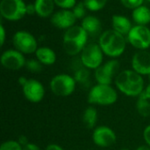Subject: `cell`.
Returning <instances> with one entry per match:
<instances>
[{"mask_svg":"<svg viewBox=\"0 0 150 150\" xmlns=\"http://www.w3.org/2000/svg\"><path fill=\"white\" fill-rule=\"evenodd\" d=\"M116 88L127 96L139 97L144 91V80L132 69L121 71L114 80Z\"/></svg>","mask_w":150,"mask_h":150,"instance_id":"obj_1","label":"cell"},{"mask_svg":"<svg viewBox=\"0 0 150 150\" xmlns=\"http://www.w3.org/2000/svg\"><path fill=\"white\" fill-rule=\"evenodd\" d=\"M98 45L105 55L116 58L121 56L127 46V40L124 35L113 29H109L101 34Z\"/></svg>","mask_w":150,"mask_h":150,"instance_id":"obj_2","label":"cell"},{"mask_svg":"<svg viewBox=\"0 0 150 150\" xmlns=\"http://www.w3.org/2000/svg\"><path fill=\"white\" fill-rule=\"evenodd\" d=\"M88 34L81 26H73L63 35V49L69 56L81 54L87 45Z\"/></svg>","mask_w":150,"mask_h":150,"instance_id":"obj_3","label":"cell"},{"mask_svg":"<svg viewBox=\"0 0 150 150\" xmlns=\"http://www.w3.org/2000/svg\"><path fill=\"white\" fill-rule=\"evenodd\" d=\"M87 100L92 106L112 105L118 100V92L111 85L97 84L90 89Z\"/></svg>","mask_w":150,"mask_h":150,"instance_id":"obj_4","label":"cell"},{"mask_svg":"<svg viewBox=\"0 0 150 150\" xmlns=\"http://www.w3.org/2000/svg\"><path fill=\"white\" fill-rule=\"evenodd\" d=\"M76 81L74 76L66 73L54 75L49 83L52 93L57 96L66 97L71 95L76 88Z\"/></svg>","mask_w":150,"mask_h":150,"instance_id":"obj_5","label":"cell"},{"mask_svg":"<svg viewBox=\"0 0 150 150\" xmlns=\"http://www.w3.org/2000/svg\"><path fill=\"white\" fill-rule=\"evenodd\" d=\"M104 52L97 43H90L85 46L80 55L83 66L89 70H96L103 65Z\"/></svg>","mask_w":150,"mask_h":150,"instance_id":"obj_6","label":"cell"},{"mask_svg":"<svg viewBox=\"0 0 150 150\" xmlns=\"http://www.w3.org/2000/svg\"><path fill=\"white\" fill-rule=\"evenodd\" d=\"M120 64L116 59H111L98 69L94 71V78L98 84L102 85H112V80H115L117 75L120 73Z\"/></svg>","mask_w":150,"mask_h":150,"instance_id":"obj_7","label":"cell"},{"mask_svg":"<svg viewBox=\"0 0 150 150\" xmlns=\"http://www.w3.org/2000/svg\"><path fill=\"white\" fill-rule=\"evenodd\" d=\"M0 12L5 19L16 21L26 14V4L23 0H2Z\"/></svg>","mask_w":150,"mask_h":150,"instance_id":"obj_8","label":"cell"},{"mask_svg":"<svg viewBox=\"0 0 150 150\" xmlns=\"http://www.w3.org/2000/svg\"><path fill=\"white\" fill-rule=\"evenodd\" d=\"M12 43L15 50L23 54H33L38 50L35 37L27 31H18L12 37Z\"/></svg>","mask_w":150,"mask_h":150,"instance_id":"obj_9","label":"cell"},{"mask_svg":"<svg viewBox=\"0 0 150 150\" xmlns=\"http://www.w3.org/2000/svg\"><path fill=\"white\" fill-rule=\"evenodd\" d=\"M128 42L140 50L150 47V29L146 26H134L127 36Z\"/></svg>","mask_w":150,"mask_h":150,"instance_id":"obj_10","label":"cell"},{"mask_svg":"<svg viewBox=\"0 0 150 150\" xmlns=\"http://www.w3.org/2000/svg\"><path fill=\"white\" fill-rule=\"evenodd\" d=\"M92 141L99 148H109L115 144L117 136L115 132L109 126H99L93 130Z\"/></svg>","mask_w":150,"mask_h":150,"instance_id":"obj_11","label":"cell"},{"mask_svg":"<svg viewBox=\"0 0 150 150\" xmlns=\"http://www.w3.org/2000/svg\"><path fill=\"white\" fill-rule=\"evenodd\" d=\"M21 88L24 96L30 103H38L41 102L45 96V88L43 84L35 79H28Z\"/></svg>","mask_w":150,"mask_h":150,"instance_id":"obj_12","label":"cell"},{"mask_svg":"<svg viewBox=\"0 0 150 150\" xmlns=\"http://www.w3.org/2000/svg\"><path fill=\"white\" fill-rule=\"evenodd\" d=\"M1 65L7 70L18 71L25 65V58L23 53L17 50H7L1 55Z\"/></svg>","mask_w":150,"mask_h":150,"instance_id":"obj_13","label":"cell"},{"mask_svg":"<svg viewBox=\"0 0 150 150\" xmlns=\"http://www.w3.org/2000/svg\"><path fill=\"white\" fill-rule=\"evenodd\" d=\"M132 70L140 75L150 74V52L147 50H139L132 57Z\"/></svg>","mask_w":150,"mask_h":150,"instance_id":"obj_14","label":"cell"},{"mask_svg":"<svg viewBox=\"0 0 150 150\" xmlns=\"http://www.w3.org/2000/svg\"><path fill=\"white\" fill-rule=\"evenodd\" d=\"M76 19L73 11L69 10H61L51 17V23L57 28L69 29L74 26Z\"/></svg>","mask_w":150,"mask_h":150,"instance_id":"obj_15","label":"cell"},{"mask_svg":"<svg viewBox=\"0 0 150 150\" xmlns=\"http://www.w3.org/2000/svg\"><path fill=\"white\" fill-rule=\"evenodd\" d=\"M112 27L113 30L121 34L124 36H127L131 29L133 28L131 21L125 16L113 15L112 16Z\"/></svg>","mask_w":150,"mask_h":150,"instance_id":"obj_16","label":"cell"},{"mask_svg":"<svg viewBox=\"0 0 150 150\" xmlns=\"http://www.w3.org/2000/svg\"><path fill=\"white\" fill-rule=\"evenodd\" d=\"M81 27L85 30L88 35L95 36L101 31V22L95 16H87L83 19Z\"/></svg>","mask_w":150,"mask_h":150,"instance_id":"obj_17","label":"cell"},{"mask_svg":"<svg viewBox=\"0 0 150 150\" xmlns=\"http://www.w3.org/2000/svg\"><path fill=\"white\" fill-rule=\"evenodd\" d=\"M36 59L44 65H52L56 61L55 52L48 47H40L35 52Z\"/></svg>","mask_w":150,"mask_h":150,"instance_id":"obj_18","label":"cell"},{"mask_svg":"<svg viewBox=\"0 0 150 150\" xmlns=\"http://www.w3.org/2000/svg\"><path fill=\"white\" fill-rule=\"evenodd\" d=\"M98 119V113L95 107L92 105L87 107L83 113L82 121L87 129H95L97 126V122Z\"/></svg>","mask_w":150,"mask_h":150,"instance_id":"obj_19","label":"cell"},{"mask_svg":"<svg viewBox=\"0 0 150 150\" xmlns=\"http://www.w3.org/2000/svg\"><path fill=\"white\" fill-rule=\"evenodd\" d=\"M36 13L41 18L49 17L54 11V0H35L34 3Z\"/></svg>","mask_w":150,"mask_h":150,"instance_id":"obj_20","label":"cell"},{"mask_svg":"<svg viewBox=\"0 0 150 150\" xmlns=\"http://www.w3.org/2000/svg\"><path fill=\"white\" fill-rule=\"evenodd\" d=\"M134 21L140 26H146L150 22V10L144 5L134 9L132 14Z\"/></svg>","mask_w":150,"mask_h":150,"instance_id":"obj_21","label":"cell"},{"mask_svg":"<svg viewBox=\"0 0 150 150\" xmlns=\"http://www.w3.org/2000/svg\"><path fill=\"white\" fill-rule=\"evenodd\" d=\"M136 109L140 116L143 118H147L150 116V102L145 96L144 93H142L138 97V100L136 103Z\"/></svg>","mask_w":150,"mask_h":150,"instance_id":"obj_22","label":"cell"},{"mask_svg":"<svg viewBox=\"0 0 150 150\" xmlns=\"http://www.w3.org/2000/svg\"><path fill=\"white\" fill-rule=\"evenodd\" d=\"M90 70L85 68L84 66L83 67H79L77 70H76L75 74H74V78L76 81V83H79L81 85H89L90 83Z\"/></svg>","mask_w":150,"mask_h":150,"instance_id":"obj_23","label":"cell"},{"mask_svg":"<svg viewBox=\"0 0 150 150\" xmlns=\"http://www.w3.org/2000/svg\"><path fill=\"white\" fill-rule=\"evenodd\" d=\"M107 0H84L83 4L85 7L92 11L101 10L105 6Z\"/></svg>","mask_w":150,"mask_h":150,"instance_id":"obj_24","label":"cell"},{"mask_svg":"<svg viewBox=\"0 0 150 150\" xmlns=\"http://www.w3.org/2000/svg\"><path fill=\"white\" fill-rule=\"evenodd\" d=\"M43 65L37 59H28L25 62V67L33 73H40L43 69Z\"/></svg>","mask_w":150,"mask_h":150,"instance_id":"obj_25","label":"cell"},{"mask_svg":"<svg viewBox=\"0 0 150 150\" xmlns=\"http://www.w3.org/2000/svg\"><path fill=\"white\" fill-rule=\"evenodd\" d=\"M0 150H23V147L18 141L9 140L1 144Z\"/></svg>","mask_w":150,"mask_h":150,"instance_id":"obj_26","label":"cell"},{"mask_svg":"<svg viewBox=\"0 0 150 150\" xmlns=\"http://www.w3.org/2000/svg\"><path fill=\"white\" fill-rule=\"evenodd\" d=\"M54 2L57 6L62 8L63 10L73 8L76 4V0H54Z\"/></svg>","mask_w":150,"mask_h":150,"instance_id":"obj_27","label":"cell"},{"mask_svg":"<svg viewBox=\"0 0 150 150\" xmlns=\"http://www.w3.org/2000/svg\"><path fill=\"white\" fill-rule=\"evenodd\" d=\"M85 5L83 4V2H80L78 4H76V6L73 9V12L76 16V19H82L84 17L85 15Z\"/></svg>","mask_w":150,"mask_h":150,"instance_id":"obj_28","label":"cell"},{"mask_svg":"<svg viewBox=\"0 0 150 150\" xmlns=\"http://www.w3.org/2000/svg\"><path fill=\"white\" fill-rule=\"evenodd\" d=\"M122 4L128 9H136L139 6H142L144 0H120Z\"/></svg>","mask_w":150,"mask_h":150,"instance_id":"obj_29","label":"cell"},{"mask_svg":"<svg viewBox=\"0 0 150 150\" xmlns=\"http://www.w3.org/2000/svg\"><path fill=\"white\" fill-rule=\"evenodd\" d=\"M143 139L146 142V145L150 147V125L146 126L143 131Z\"/></svg>","mask_w":150,"mask_h":150,"instance_id":"obj_30","label":"cell"},{"mask_svg":"<svg viewBox=\"0 0 150 150\" xmlns=\"http://www.w3.org/2000/svg\"><path fill=\"white\" fill-rule=\"evenodd\" d=\"M23 150H41V149H40V148L38 145H36V144H34V143L28 142L26 145H25V146L23 147Z\"/></svg>","mask_w":150,"mask_h":150,"instance_id":"obj_31","label":"cell"},{"mask_svg":"<svg viewBox=\"0 0 150 150\" xmlns=\"http://www.w3.org/2000/svg\"><path fill=\"white\" fill-rule=\"evenodd\" d=\"M36 13V10H35V5L34 4H29L28 5H26V14H33Z\"/></svg>","mask_w":150,"mask_h":150,"instance_id":"obj_32","label":"cell"},{"mask_svg":"<svg viewBox=\"0 0 150 150\" xmlns=\"http://www.w3.org/2000/svg\"><path fill=\"white\" fill-rule=\"evenodd\" d=\"M0 34H1L0 44H1V46H3L4 43V41H5V30L4 28V26L3 25L0 26Z\"/></svg>","mask_w":150,"mask_h":150,"instance_id":"obj_33","label":"cell"},{"mask_svg":"<svg viewBox=\"0 0 150 150\" xmlns=\"http://www.w3.org/2000/svg\"><path fill=\"white\" fill-rule=\"evenodd\" d=\"M45 150H64L63 148H62L60 145H57V144H54V143H52V144H49L46 147Z\"/></svg>","mask_w":150,"mask_h":150,"instance_id":"obj_34","label":"cell"},{"mask_svg":"<svg viewBox=\"0 0 150 150\" xmlns=\"http://www.w3.org/2000/svg\"><path fill=\"white\" fill-rule=\"evenodd\" d=\"M18 141L20 143V145H21L22 147H24L25 145H26V144L29 142V141H28V139H27L25 136H24V135H21V136L18 138Z\"/></svg>","mask_w":150,"mask_h":150,"instance_id":"obj_35","label":"cell"},{"mask_svg":"<svg viewBox=\"0 0 150 150\" xmlns=\"http://www.w3.org/2000/svg\"><path fill=\"white\" fill-rule=\"evenodd\" d=\"M144 95H145V96L149 99L150 101V83L145 88V89H144Z\"/></svg>","mask_w":150,"mask_h":150,"instance_id":"obj_36","label":"cell"},{"mask_svg":"<svg viewBox=\"0 0 150 150\" xmlns=\"http://www.w3.org/2000/svg\"><path fill=\"white\" fill-rule=\"evenodd\" d=\"M27 80H28L27 78H25V77H24V76H21V77L18 78V84H19L21 87H23V86L25 85V83L27 81Z\"/></svg>","mask_w":150,"mask_h":150,"instance_id":"obj_37","label":"cell"},{"mask_svg":"<svg viewBox=\"0 0 150 150\" xmlns=\"http://www.w3.org/2000/svg\"><path fill=\"white\" fill-rule=\"evenodd\" d=\"M136 150H150V147H149L148 145H142L138 147Z\"/></svg>","mask_w":150,"mask_h":150,"instance_id":"obj_38","label":"cell"},{"mask_svg":"<svg viewBox=\"0 0 150 150\" xmlns=\"http://www.w3.org/2000/svg\"><path fill=\"white\" fill-rule=\"evenodd\" d=\"M120 150H130V149H120Z\"/></svg>","mask_w":150,"mask_h":150,"instance_id":"obj_39","label":"cell"},{"mask_svg":"<svg viewBox=\"0 0 150 150\" xmlns=\"http://www.w3.org/2000/svg\"><path fill=\"white\" fill-rule=\"evenodd\" d=\"M149 83H150V74L149 75Z\"/></svg>","mask_w":150,"mask_h":150,"instance_id":"obj_40","label":"cell"},{"mask_svg":"<svg viewBox=\"0 0 150 150\" xmlns=\"http://www.w3.org/2000/svg\"><path fill=\"white\" fill-rule=\"evenodd\" d=\"M149 2H150V0H149Z\"/></svg>","mask_w":150,"mask_h":150,"instance_id":"obj_41","label":"cell"}]
</instances>
